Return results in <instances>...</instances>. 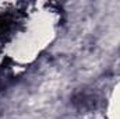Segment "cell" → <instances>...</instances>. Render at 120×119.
<instances>
[]
</instances>
